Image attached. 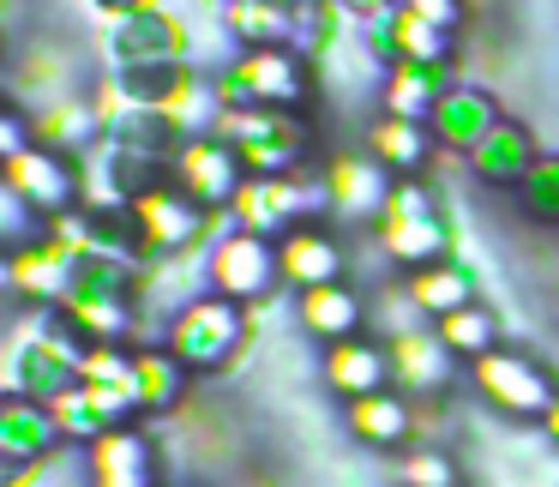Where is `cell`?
Returning <instances> with one entry per match:
<instances>
[{"label": "cell", "instance_id": "cell-1", "mask_svg": "<svg viewBox=\"0 0 559 487\" xmlns=\"http://www.w3.org/2000/svg\"><path fill=\"white\" fill-rule=\"evenodd\" d=\"M253 343V307L229 301V295H193L187 307H175L169 325H163V349L187 367L193 379L229 373L235 361Z\"/></svg>", "mask_w": 559, "mask_h": 487}, {"label": "cell", "instance_id": "cell-2", "mask_svg": "<svg viewBox=\"0 0 559 487\" xmlns=\"http://www.w3.org/2000/svg\"><path fill=\"white\" fill-rule=\"evenodd\" d=\"M91 343L67 325L61 313H43L37 325H25L13 337V355H7V397H61V391L79 385V361H85Z\"/></svg>", "mask_w": 559, "mask_h": 487}, {"label": "cell", "instance_id": "cell-3", "mask_svg": "<svg viewBox=\"0 0 559 487\" xmlns=\"http://www.w3.org/2000/svg\"><path fill=\"white\" fill-rule=\"evenodd\" d=\"M127 211H133L139 223V241H145V265H157V259H175V253H193V241H217V223H229V211H205L193 205V199L181 193L175 181H151L139 199H127Z\"/></svg>", "mask_w": 559, "mask_h": 487}, {"label": "cell", "instance_id": "cell-4", "mask_svg": "<svg viewBox=\"0 0 559 487\" xmlns=\"http://www.w3.org/2000/svg\"><path fill=\"white\" fill-rule=\"evenodd\" d=\"M379 247H385V259H397L403 271H421L433 265V259H451V229L445 217H439L433 193L421 187V175H409V181L391 187L385 199V217L373 223Z\"/></svg>", "mask_w": 559, "mask_h": 487}, {"label": "cell", "instance_id": "cell-5", "mask_svg": "<svg viewBox=\"0 0 559 487\" xmlns=\"http://www.w3.org/2000/svg\"><path fill=\"white\" fill-rule=\"evenodd\" d=\"M211 133L241 157L247 175H295V163L307 157V127L295 121V109H223Z\"/></svg>", "mask_w": 559, "mask_h": 487}, {"label": "cell", "instance_id": "cell-6", "mask_svg": "<svg viewBox=\"0 0 559 487\" xmlns=\"http://www.w3.org/2000/svg\"><path fill=\"white\" fill-rule=\"evenodd\" d=\"M469 385H475V397H481L487 409L511 415V421H542V415L554 409V397H559L554 373H547L535 355H523V349L475 355V361H469Z\"/></svg>", "mask_w": 559, "mask_h": 487}, {"label": "cell", "instance_id": "cell-7", "mask_svg": "<svg viewBox=\"0 0 559 487\" xmlns=\"http://www.w3.org/2000/svg\"><path fill=\"white\" fill-rule=\"evenodd\" d=\"M205 289L211 295H229V301H241V307H259L271 289H283L277 241L247 235V229H235V223H229V229L205 247Z\"/></svg>", "mask_w": 559, "mask_h": 487}, {"label": "cell", "instance_id": "cell-8", "mask_svg": "<svg viewBox=\"0 0 559 487\" xmlns=\"http://www.w3.org/2000/svg\"><path fill=\"white\" fill-rule=\"evenodd\" d=\"M223 109H301L307 103V61L295 49H247L217 79Z\"/></svg>", "mask_w": 559, "mask_h": 487}, {"label": "cell", "instance_id": "cell-9", "mask_svg": "<svg viewBox=\"0 0 559 487\" xmlns=\"http://www.w3.org/2000/svg\"><path fill=\"white\" fill-rule=\"evenodd\" d=\"M7 193H19L43 223L61 217V211H79V193H85V169H79L67 151L49 145H25L7 157Z\"/></svg>", "mask_w": 559, "mask_h": 487}, {"label": "cell", "instance_id": "cell-10", "mask_svg": "<svg viewBox=\"0 0 559 487\" xmlns=\"http://www.w3.org/2000/svg\"><path fill=\"white\" fill-rule=\"evenodd\" d=\"M391 187H397V175H391L373 151H337V157L325 163L319 199H325V211L337 223H379Z\"/></svg>", "mask_w": 559, "mask_h": 487}, {"label": "cell", "instance_id": "cell-11", "mask_svg": "<svg viewBox=\"0 0 559 487\" xmlns=\"http://www.w3.org/2000/svg\"><path fill=\"white\" fill-rule=\"evenodd\" d=\"M85 482L91 487H163L157 433L139 421H115L85 446Z\"/></svg>", "mask_w": 559, "mask_h": 487}, {"label": "cell", "instance_id": "cell-12", "mask_svg": "<svg viewBox=\"0 0 559 487\" xmlns=\"http://www.w3.org/2000/svg\"><path fill=\"white\" fill-rule=\"evenodd\" d=\"M169 181L181 187L193 205L229 211V199L241 193L247 169H241V157H235L217 133H205V139H181V145L169 151Z\"/></svg>", "mask_w": 559, "mask_h": 487}, {"label": "cell", "instance_id": "cell-13", "mask_svg": "<svg viewBox=\"0 0 559 487\" xmlns=\"http://www.w3.org/2000/svg\"><path fill=\"white\" fill-rule=\"evenodd\" d=\"M79 265H85V259L43 229L37 241H25V247L7 253V289H13L25 307H61L67 289H73V277H79Z\"/></svg>", "mask_w": 559, "mask_h": 487}, {"label": "cell", "instance_id": "cell-14", "mask_svg": "<svg viewBox=\"0 0 559 487\" xmlns=\"http://www.w3.org/2000/svg\"><path fill=\"white\" fill-rule=\"evenodd\" d=\"M307 193L295 175H247L241 193L229 199V223L247 235H265V241H283V235L301 223Z\"/></svg>", "mask_w": 559, "mask_h": 487}, {"label": "cell", "instance_id": "cell-15", "mask_svg": "<svg viewBox=\"0 0 559 487\" xmlns=\"http://www.w3.org/2000/svg\"><path fill=\"white\" fill-rule=\"evenodd\" d=\"M385 355H391V385H397L403 397H433V391H445L451 373H457V355L445 349L439 325H415V331L385 337Z\"/></svg>", "mask_w": 559, "mask_h": 487}, {"label": "cell", "instance_id": "cell-16", "mask_svg": "<svg viewBox=\"0 0 559 487\" xmlns=\"http://www.w3.org/2000/svg\"><path fill=\"white\" fill-rule=\"evenodd\" d=\"M499 121H506V115H499V103L487 97L481 85H451L445 97L433 103V115H427L439 151H451V157H469V151L481 145Z\"/></svg>", "mask_w": 559, "mask_h": 487}, {"label": "cell", "instance_id": "cell-17", "mask_svg": "<svg viewBox=\"0 0 559 487\" xmlns=\"http://www.w3.org/2000/svg\"><path fill=\"white\" fill-rule=\"evenodd\" d=\"M343 427H349V433L361 439L367 451H409L421 415H415V403L403 397L397 385H391V391H373V397L343 403Z\"/></svg>", "mask_w": 559, "mask_h": 487}, {"label": "cell", "instance_id": "cell-18", "mask_svg": "<svg viewBox=\"0 0 559 487\" xmlns=\"http://www.w3.org/2000/svg\"><path fill=\"white\" fill-rule=\"evenodd\" d=\"M319 373L343 403H355V397H373V391H391V355L373 337H343L319 355Z\"/></svg>", "mask_w": 559, "mask_h": 487}, {"label": "cell", "instance_id": "cell-19", "mask_svg": "<svg viewBox=\"0 0 559 487\" xmlns=\"http://www.w3.org/2000/svg\"><path fill=\"white\" fill-rule=\"evenodd\" d=\"M283 259V289H319V283H343V241L319 223H295L289 235L277 241Z\"/></svg>", "mask_w": 559, "mask_h": 487}, {"label": "cell", "instance_id": "cell-20", "mask_svg": "<svg viewBox=\"0 0 559 487\" xmlns=\"http://www.w3.org/2000/svg\"><path fill=\"white\" fill-rule=\"evenodd\" d=\"M157 121L169 127V139L181 145V139H205L211 127H217V115H223V91H217V79H199V73H175L169 85L157 91Z\"/></svg>", "mask_w": 559, "mask_h": 487}, {"label": "cell", "instance_id": "cell-21", "mask_svg": "<svg viewBox=\"0 0 559 487\" xmlns=\"http://www.w3.org/2000/svg\"><path fill=\"white\" fill-rule=\"evenodd\" d=\"M469 175L481 187H506V193H518L523 181H530V169L542 163V151H535V139H530V127H518V121H499L493 133L481 139V145L469 151Z\"/></svg>", "mask_w": 559, "mask_h": 487}, {"label": "cell", "instance_id": "cell-22", "mask_svg": "<svg viewBox=\"0 0 559 487\" xmlns=\"http://www.w3.org/2000/svg\"><path fill=\"white\" fill-rule=\"evenodd\" d=\"M55 446H67L61 427H55V409L37 397H7L0 403V458L7 470L13 463H49Z\"/></svg>", "mask_w": 559, "mask_h": 487}, {"label": "cell", "instance_id": "cell-23", "mask_svg": "<svg viewBox=\"0 0 559 487\" xmlns=\"http://www.w3.org/2000/svg\"><path fill=\"white\" fill-rule=\"evenodd\" d=\"M295 319H301L307 337L331 349V343H343V337H361L367 301H361V289H349V283H319V289L295 295Z\"/></svg>", "mask_w": 559, "mask_h": 487}, {"label": "cell", "instance_id": "cell-24", "mask_svg": "<svg viewBox=\"0 0 559 487\" xmlns=\"http://www.w3.org/2000/svg\"><path fill=\"white\" fill-rule=\"evenodd\" d=\"M367 151H373L397 181H409V175H421L427 163H433L439 139L427 121H409V115H373V121H367Z\"/></svg>", "mask_w": 559, "mask_h": 487}, {"label": "cell", "instance_id": "cell-25", "mask_svg": "<svg viewBox=\"0 0 559 487\" xmlns=\"http://www.w3.org/2000/svg\"><path fill=\"white\" fill-rule=\"evenodd\" d=\"M445 91H451V61H391L385 67V115L427 121Z\"/></svg>", "mask_w": 559, "mask_h": 487}, {"label": "cell", "instance_id": "cell-26", "mask_svg": "<svg viewBox=\"0 0 559 487\" xmlns=\"http://www.w3.org/2000/svg\"><path fill=\"white\" fill-rule=\"evenodd\" d=\"M403 289H409V301L421 307L433 325L445 313H457V307L475 301V277H469V265H463V259H433V265L409 271V277H403Z\"/></svg>", "mask_w": 559, "mask_h": 487}, {"label": "cell", "instance_id": "cell-27", "mask_svg": "<svg viewBox=\"0 0 559 487\" xmlns=\"http://www.w3.org/2000/svg\"><path fill=\"white\" fill-rule=\"evenodd\" d=\"M223 25L247 43V49H289V37L301 31V13L289 0H229Z\"/></svg>", "mask_w": 559, "mask_h": 487}, {"label": "cell", "instance_id": "cell-28", "mask_svg": "<svg viewBox=\"0 0 559 487\" xmlns=\"http://www.w3.org/2000/svg\"><path fill=\"white\" fill-rule=\"evenodd\" d=\"M187 367L175 361L169 349H133V397L139 415H169L175 403L187 397Z\"/></svg>", "mask_w": 559, "mask_h": 487}, {"label": "cell", "instance_id": "cell-29", "mask_svg": "<svg viewBox=\"0 0 559 487\" xmlns=\"http://www.w3.org/2000/svg\"><path fill=\"white\" fill-rule=\"evenodd\" d=\"M31 133H37V145H49V151H73V145H85L91 133L103 139L97 103H79V97L37 103V109H31Z\"/></svg>", "mask_w": 559, "mask_h": 487}, {"label": "cell", "instance_id": "cell-30", "mask_svg": "<svg viewBox=\"0 0 559 487\" xmlns=\"http://www.w3.org/2000/svg\"><path fill=\"white\" fill-rule=\"evenodd\" d=\"M439 337H445V349L457 355L463 367H469L475 355L499 349V319H493V307L469 301V307H457V313H445V319H439Z\"/></svg>", "mask_w": 559, "mask_h": 487}, {"label": "cell", "instance_id": "cell-31", "mask_svg": "<svg viewBox=\"0 0 559 487\" xmlns=\"http://www.w3.org/2000/svg\"><path fill=\"white\" fill-rule=\"evenodd\" d=\"M49 409H55V427H61L67 446H91L97 433H109V427H115V415L103 409V403L91 397L85 385H73V391H61V397H49Z\"/></svg>", "mask_w": 559, "mask_h": 487}, {"label": "cell", "instance_id": "cell-32", "mask_svg": "<svg viewBox=\"0 0 559 487\" xmlns=\"http://www.w3.org/2000/svg\"><path fill=\"white\" fill-rule=\"evenodd\" d=\"M397 482L403 487H457V463H451V451L445 446H409V451H397Z\"/></svg>", "mask_w": 559, "mask_h": 487}, {"label": "cell", "instance_id": "cell-33", "mask_svg": "<svg viewBox=\"0 0 559 487\" xmlns=\"http://www.w3.org/2000/svg\"><path fill=\"white\" fill-rule=\"evenodd\" d=\"M518 205H523V217H535V223H559V157L535 163L530 181L518 187Z\"/></svg>", "mask_w": 559, "mask_h": 487}, {"label": "cell", "instance_id": "cell-34", "mask_svg": "<svg viewBox=\"0 0 559 487\" xmlns=\"http://www.w3.org/2000/svg\"><path fill=\"white\" fill-rule=\"evenodd\" d=\"M403 7H409V13L421 19V25L445 31V37L457 31V19H463V7H457V0H403Z\"/></svg>", "mask_w": 559, "mask_h": 487}, {"label": "cell", "instance_id": "cell-35", "mask_svg": "<svg viewBox=\"0 0 559 487\" xmlns=\"http://www.w3.org/2000/svg\"><path fill=\"white\" fill-rule=\"evenodd\" d=\"M542 433H547V446H559V397H554V409L542 415Z\"/></svg>", "mask_w": 559, "mask_h": 487}, {"label": "cell", "instance_id": "cell-36", "mask_svg": "<svg viewBox=\"0 0 559 487\" xmlns=\"http://www.w3.org/2000/svg\"><path fill=\"white\" fill-rule=\"evenodd\" d=\"M289 7H307V0H289Z\"/></svg>", "mask_w": 559, "mask_h": 487}]
</instances>
